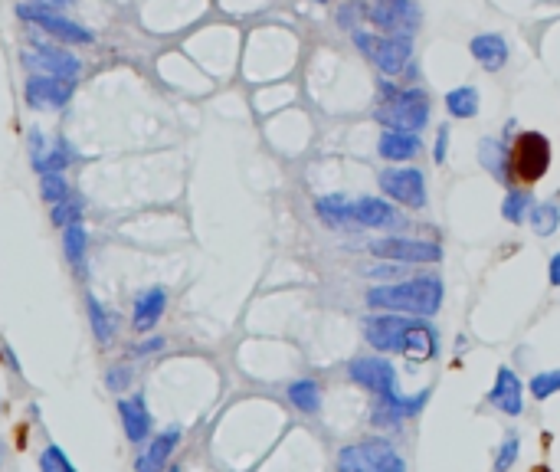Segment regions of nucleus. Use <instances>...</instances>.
Wrapping results in <instances>:
<instances>
[{
  "instance_id": "obj_37",
  "label": "nucleus",
  "mask_w": 560,
  "mask_h": 472,
  "mask_svg": "<svg viewBox=\"0 0 560 472\" xmlns=\"http://www.w3.org/2000/svg\"><path fill=\"white\" fill-rule=\"evenodd\" d=\"M446 151H449V128L443 125V128H439V132H436V145H433V161H436V164H443V161H446Z\"/></svg>"
},
{
  "instance_id": "obj_27",
  "label": "nucleus",
  "mask_w": 560,
  "mask_h": 472,
  "mask_svg": "<svg viewBox=\"0 0 560 472\" xmlns=\"http://www.w3.org/2000/svg\"><path fill=\"white\" fill-rule=\"evenodd\" d=\"M73 161H76V155H73V151H69L66 141H56V145L43 155V161H40V164H33V168L40 171V177H43V174H63L66 164H73Z\"/></svg>"
},
{
  "instance_id": "obj_33",
  "label": "nucleus",
  "mask_w": 560,
  "mask_h": 472,
  "mask_svg": "<svg viewBox=\"0 0 560 472\" xmlns=\"http://www.w3.org/2000/svg\"><path fill=\"white\" fill-rule=\"evenodd\" d=\"M518 450H521V440L511 433L508 440L502 443V450H498V456H495V472H508L511 466H515L518 463Z\"/></svg>"
},
{
  "instance_id": "obj_4",
  "label": "nucleus",
  "mask_w": 560,
  "mask_h": 472,
  "mask_svg": "<svg viewBox=\"0 0 560 472\" xmlns=\"http://www.w3.org/2000/svg\"><path fill=\"white\" fill-rule=\"evenodd\" d=\"M17 17L33 23V27L43 30L46 37H53L66 46H92L95 43V33L89 27L63 17L56 7L46 4V0H23V4H17Z\"/></svg>"
},
{
  "instance_id": "obj_7",
  "label": "nucleus",
  "mask_w": 560,
  "mask_h": 472,
  "mask_svg": "<svg viewBox=\"0 0 560 472\" xmlns=\"http://www.w3.org/2000/svg\"><path fill=\"white\" fill-rule=\"evenodd\" d=\"M20 63L30 69V76H56V79H69L79 82L82 76V59L76 53L63 50V46L53 43H33V50L20 56Z\"/></svg>"
},
{
  "instance_id": "obj_22",
  "label": "nucleus",
  "mask_w": 560,
  "mask_h": 472,
  "mask_svg": "<svg viewBox=\"0 0 560 472\" xmlns=\"http://www.w3.org/2000/svg\"><path fill=\"white\" fill-rule=\"evenodd\" d=\"M63 250L69 266L76 269L79 276H86V259H89V233L82 223H73V227L63 230Z\"/></svg>"
},
{
  "instance_id": "obj_34",
  "label": "nucleus",
  "mask_w": 560,
  "mask_h": 472,
  "mask_svg": "<svg viewBox=\"0 0 560 472\" xmlns=\"http://www.w3.org/2000/svg\"><path fill=\"white\" fill-rule=\"evenodd\" d=\"M361 17H367V4H361V0H354V4H344L341 14H338V23L344 30L357 33V27H361Z\"/></svg>"
},
{
  "instance_id": "obj_2",
  "label": "nucleus",
  "mask_w": 560,
  "mask_h": 472,
  "mask_svg": "<svg viewBox=\"0 0 560 472\" xmlns=\"http://www.w3.org/2000/svg\"><path fill=\"white\" fill-rule=\"evenodd\" d=\"M443 282L436 276H413V279H397L384 282V286L367 289V305L380 312H397V315H413V318H430L443 305Z\"/></svg>"
},
{
  "instance_id": "obj_14",
  "label": "nucleus",
  "mask_w": 560,
  "mask_h": 472,
  "mask_svg": "<svg viewBox=\"0 0 560 472\" xmlns=\"http://www.w3.org/2000/svg\"><path fill=\"white\" fill-rule=\"evenodd\" d=\"M488 404L508 413V417H518V413L524 410V387L511 368H498L492 391H488Z\"/></svg>"
},
{
  "instance_id": "obj_18",
  "label": "nucleus",
  "mask_w": 560,
  "mask_h": 472,
  "mask_svg": "<svg viewBox=\"0 0 560 472\" xmlns=\"http://www.w3.org/2000/svg\"><path fill=\"white\" fill-rule=\"evenodd\" d=\"M479 164L495 177L498 184H511L515 181V171H511V151L505 141L498 138H482L479 141Z\"/></svg>"
},
{
  "instance_id": "obj_30",
  "label": "nucleus",
  "mask_w": 560,
  "mask_h": 472,
  "mask_svg": "<svg viewBox=\"0 0 560 472\" xmlns=\"http://www.w3.org/2000/svg\"><path fill=\"white\" fill-rule=\"evenodd\" d=\"M50 220H53V227H59V230L73 227V223H82V200L69 197V200H63V204H56L50 210Z\"/></svg>"
},
{
  "instance_id": "obj_39",
  "label": "nucleus",
  "mask_w": 560,
  "mask_h": 472,
  "mask_svg": "<svg viewBox=\"0 0 560 472\" xmlns=\"http://www.w3.org/2000/svg\"><path fill=\"white\" fill-rule=\"evenodd\" d=\"M168 472H181V466H171V469H168Z\"/></svg>"
},
{
  "instance_id": "obj_1",
  "label": "nucleus",
  "mask_w": 560,
  "mask_h": 472,
  "mask_svg": "<svg viewBox=\"0 0 560 472\" xmlns=\"http://www.w3.org/2000/svg\"><path fill=\"white\" fill-rule=\"evenodd\" d=\"M364 338L384 354H403L410 361H430L439 348L436 328L413 315H371L364 322Z\"/></svg>"
},
{
  "instance_id": "obj_36",
  "label": "nucleus",
  "mask_w": 560,
  "mask_h": 472,
  "mask_svg": "<svg viewBox=\"0 0 560 472\" xmlns=\"http://www.w3.org/2000/svg\"><path fill=\"white\" fill-rule=\"evenodd\" d=\"M128 384H131V371L125 368V364H115V368L109 371V387L112 391H125Z\"/></svg>"
},
{
  "instance_id": "obj_28",
  "label": "nucleus",
  "mask_w": 560,
  "mask_h": 472,
  "mask_svg": "<svg viewBox=\"0 0 560 472\" xmlns=\"http://www.w3.org/2000/svg\"><path fill=\"white\" fill-rule=\"evenodd\" d=\"M40 194H43L46 204L56 207V204H63V200L73 197V187H69V181L63 174H43L40 177Z\"/></svg>"
},
{
  "instance_id": "obj_19",
  "label": "nucleus",
  "mask_w": 560,
  "mask_h": 472,
  "mask_svg": "<svg viewBox=\"0 0 560 472\" xmlns=\"http://www.w3.org/2000/svg\"><path fill=\"white\" fill-rule=\"evenodd\" d=\"M469 53L488 73H498L508 63V43L502 33H479V37H472Z\"/></svg>"
},
{
  "instance_id": "obj_12",
  "label": "nucleus",
  "mask_w": 560,
  "mask_h": 472,
  "mask_svg": "<svg viewBox=\"0 0 560 472\" xmlns=\"http://www.w3.org/2000/svg\"><path fill=\"white\" fill-rule=\"evenodd\" d=\"M76 82L69 79H56V76H30L23 82V99H27L30 109L37 112H56L73 99Z\"/></svg>"
},
{
  "instance_id": "obj_35",
  "label": "nucleus",
  "mask_w": 560,
  "mask_h": 472,
  "mask_svg": "<svg viewBox=\"0 0 560 472\" xmlns=\"http://www.w3.org/2000/svg\"><path fill=\"white\" fill-rule=\"evenodd\" d=\"M27 145H30V158H33V164H40L46 151H50V145H46V138H43L40 128H33L30 138H27Z\"/></svg>"
},
{
  "instance_id": "obj_40",
  "label": "nucleus",
  "mask_w": 560,
  "mask_h": 472,
  "mask_svg": "<svg viewBox=\"0 0 560 472\" xmlns=\"http://www.w3.org/2000/svg\"><path fill=\"white\" fill-rule=\"evenodd\" d=\"M315 4H328V0H315Z\"/></svg>"
},
{
  "instance_id": "obj_29",
  "label": "nucleus",
  "mask_w": 560,
  "mask_h": 472,
  "mask_svg": "<svg viewBox=\"0 0 560 472\" xmlns=\"http://www.w3.org/2000/svg\"><path fill=\"white\" fill-rule=\"evenodd\" d=\"M86 305H89V318H92V332H95V338H99L102 345H109V341H112V318H109V312L102 309V302L95 299V295H89Z\"/></svg>"
},
{
  "instance_id": "obj_17",
  "label": "nucleus",
  "mask_w": 560,
  "mask_h": 472,
  "mask_svg": "<svg viewBox=\"0 0 560 472\" xmlns=\"http://www.w3.org/2000/svg\"><path fill=\"white\" fill-rule=\"evenodd\" d=\"M164 309H168V292H164L161 286H151L145 289L135 299V312H131V328L135 332H151L154 325L161 322Z\"/></svg>"
},
{
  "instance_id": "obj_11",
  "label": "nucleus",
  "mask_w": 560,
  "mask_h": 472,
  "mask_svg": "<svg viewBox=\"0 0 560 472\" xmlns=\"http://www.w3.org/2000/svg\"><path fill=\"white\" fill-rule=\"evenodd\" d=\"M377 184H380V191L393 200V204H400L407 210H423L426 207V177H423V171L397 164V168L380 171Z\"/></svg>"
},
{
  "instance_id": "obj_25",
  "label": "nucleus",
  "mask_w": 560,
  "mask_h": 472,
  "mask_svg": "<svg viewBox=\"0 0 560 472\" xmlns=\"http://www.w3.org/2000/svg\"><path fill=\"white\" fill-rule=\"evenodd\" d=\"M534 210V197L528 191H518V187H508V194L502 200V217L508 223H524Z\"/></svg>"
},
{
  "instance_id": "obj_21",
  "label": "nucleus",
  "mask_w": 560,
  "mask_h": 472,
  "mask_svg": "<svg viewBox=\"0 0 560 472\" xmlns=\"http://www.w3.org/2000/svg\"><path fill=\"white\" fill-rule=\"evenodd\" d=\"M315 214L318 220L325 223L331 230H351L357 227L354 220V204L344 194H328V197H318L315 200Z\"/></svg>"
},
{
  "instance_id": "obj_6",
  "label": "nucleus",
  "mask_w": 560,
  "mask_h": 472,
  "mask_svg": "<svg viewBox=\"0 0 560 472\" xmlns=\"http://www.w3.org/2000/svg\"><path fill=\"white\" fill-rule=\"evenodd\" d=\"M354 43L371 63L387 76H400L413 59V40L410 37H387V33H367L357 30Z\"/></svg>"
},
{
  "instance_id": "obj_9",
  "label": "nucleus",
  "mask_w": 560,
  "mask_h": 472,
  "mask_svg": "<svg viewBox=\"0 0 560 472\" xmlns=\"http://www.w3.org/2000/svg\"><path fill=\"white\" fill-rule=\"evenodd\" d=\"M511 164H515V177L521 184L541 181L551 168V141L541 132H521L511 148Z\"/></svg>"
},
{
  "instance_id": "obj_3",
  "label": "nucleus",
  "mask_w": 560,
  "mask_h": 472,
  "mask_svg": "<svg viewBox=\"0 0 560 472\" xmlns=\"http://www.w3.org/2000/svg\"><path fill=\"white\" fill-rule=\"evenodd\" d=\"M377 122L393 132H423L430 122V96L423 89H403L393 82H380V102H377Z\"/></svg>"
},
{
  "instance_id": "obj_38",
  "label": "nucleus",
  "mask_w": 560,
  "mask_h": 472,
  "mask_svg": "<svg viewBox=\"0 0 560 472\" xmlns=\"http://www.w3.org/2000/svg\"><path fill=\"white\" fill-rule=\"evenodd\" d=\"M547 279H551V286L560 289V253H554L551 263H547Z\"/></svg>"
},
{
  "instance_id": "obj_8",
  "label": "nucleus",
  "mask_w": 560,
  "mask_h": 472,
  "mask_svg": "<svg viewBox=\"0 0 560 472\" xmlns=\"http://www.w3.org/2000/svg\"><path fill=\"white\" fill-rule=\"evenodd\" d=\"M367 20H371L374 33L413 40V33L420 30V7L413 0H374L367 7Z\"/></svg>"
},
{
  "instance_id": "obj_13",
  "label": "nucleus",
  "mask_w": 560,
  "mask_h": 472,
  "mask_svg": "<svg viewBox=\"0 0 560 472\" xmlns=\"http://www.w3.org/2000/svg\"><path fill=\"white\" fill-rule=\"evenodd\" d=\"M354 220L357 227H371V230H393L403 223V210H397V204H390L384 197H361L354 200Z\"/></svg>"
},
{
  "instance_id": "obj_32",
  "label": "nucleus",
  "mask_w": 560,
  "mask_h": 472,
  "mask_svg": "<svg viewBox=\"0 0 560 472\" xmlns=\"http://www.w3.org/2000/svg\"><path fill=\"white\" fill-rule=\"evenodd\" d=\"M40 469H43V472H76V466L69 463V456H66L63 450H59L56 443H50V446H46V450H43V456H40Z\"/></svg>"
},
{
  "instance_id": "obj_20",
  "label": "nucleus",
  "mask_w": 560,
  "mask_h": 472,
  "mask_svg": "<svg viewBox=\"0 0 560 472\" xmlns=\"http://www.w3.org/2000/svg\"><path fill=\"white\" fill-rule=\"evenodd\" d=\"M118 413H122V427H125V436L131 443H145L151 436V413H148V404L145 397L135 394L118 404Z\"/></svg>"
},
{
  "instance_id": "obj_24",
  "label": "nucleus",
  "mask_w": 560,
  "mask_h": 472,
  "mask_svg": "<svg viewBox=\"0 0 560 472\" xmlns=\"http://www.w3.org/2000/svg\"><path fill=\"white\" fill-rule=\"evenodd\" d=\"M446 112L452 118H472L479 112V92H475V86H456L452 92H446Z\"/></svg>"
},
{
  "instance_id": "obj_23",
  "label": "nucleus",
  "mask_w": 560,
  "mask_h": 472,
  "mask_svg": "<svg viewBox=\"0 0 560 472\" xmlns=\"http://www.w3.org/2000/svg\"><path fill=\"white\" fill-rule=\"evenodd\" d=\"M289 404L299 410V413H318L321 410V387L315 381H292L289 384Z\"/></svg>"
},
{
  "instance_id": "obj_16",
  "label": "nucleus",
  "mask_w": 560,
  "mask_h": 472,
  "mask_svg": "<svg viewBox=\"0 0 560 472\" xmlns=\"http://www.w3.org/2000/svg\"><path fill=\"white\" fill-rule=\"evenodd\" d=\"M181 436H184L181 427H168L164 433L154 436L148 450L138 456L135 472H164V466H168L171 453L177 450V443H181Z\"/></svg>"
},
{
  "instance_id": "obj_15",
  "label": "nucleus",
  "mask_w": 560,
  "mask_h": 472,
  "mask_svg": "<svg viewBox=\"0 0 560 472\" xmlns=\"http://www.w3.org/2000/svg\"><path fill=\"white\" fill-rule=\"evenodd\" d=\"M377 151H380V158L390 164H407L423 151V141L413 132H393V128H384L377 138Z\"/></svg>"
},
{
  "instance_id": "obj_5",
  "label": "nucleus",
  "mask_w": 560,
  "mask_h": 472,
  "mask_svg": "<svg viewBox=\"0 0 560 472\" xmlns=\"http://www.w3.org/2000/svg\"><path fill=\"white\" fill-rule=\"evenodd\" d=\"M348 377L364 387L367 394L377 397V404H407L410 397L400 394L397 387V371L387 358H377V354H367V358H354L348 364Z\"/></svg>"
},
{
  "instance_id": "obj_26",
  "label": "nucleus",
  "mask_w": 560,
  "mask_h": 472,
  "mask_svg": "<svg viewBox=\"0 0 560 472\" xmlns=\"http://www.w3.org/2000/svg\"><path fill=\"white\" fill-rule=\"evenodd\" d=\"M531 227L538 236H554L560 227V200H544V204H534L531 210Z\"/></svg>"
},
{
  "instance_id": "obj_10",
  "label": "nucleus",
  "mask_w": 560,
  "mask_h": 472,
  "mask_svg": "<svg viewBox=\"0 0 560 472\" xmlns=\"http://www.w3.org/2000/svg\"><path fill=\"white\" fill-rule=\"evenodd\" d=\"M371 253L387 259V263L423 266V263H439L443 259V246L430 240H413V236H384V240L371 243Z\"/></svg>"
},
{
  "instance_id": "obj_31",
  "label": "nucleus",
  "mask_w": 560,
  "mask_h": 472,
  "mask_svg": "<svg viewBox=\"0 0 560 472\" xmlns=\"http://www.w3.org/2000/svg\"><path fill=\"white\" fill-rule=\"evenodd\" d=\"M531 394H534V400H547V397L560 394V368H557V371H541V374H534V377H531Z\"/></svg>"
}]
</instances>
